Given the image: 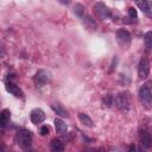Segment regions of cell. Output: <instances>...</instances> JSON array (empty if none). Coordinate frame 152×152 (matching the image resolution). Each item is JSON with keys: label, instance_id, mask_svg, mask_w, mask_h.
Listing matches in <instances>:
<instances>
[{"label": "cell", "instance_id": "obj_3", "mask_svg": "<svg viewBox=\"0 0 152 152\" xmlns=\"http://www.w3.org/2000/svg\"><path fill=\"white\" fill-rule=\"evenodd\" d=\"M18 144L23 147V148H28L31 146V141H32V138H31V132L27 131V129H20L18 133H17V137H15Z\"/></svg>", "mask_w": 152, "mask_h": 152}, {"label": "cell", "instance_id": "obj_23", "mask_svg": "<svg viewBox=\"0 0 152 152\" xmlns=\"http://www.w3.org/2000/svg\"><path fill=\"white\" fill-rule=\"evenodd\" d=\"M128 152H135V146L134 145H131L129 148H128Z\"/></svg>", "mask_w": 152, "mask_h": 152}, {"label": "cell", "instance_id": "obj_15", "mask_svg": "<svg viewBox=\"0 0 152 152\" xmlns=\"http://www.w3.org/2000/svg\"><path fill=\"white\" fill-rule=\"evenodd\" d=\"M83 24H84L86 27L89 28V30H96V23H95V20H94L90 15L83 17Z\"/></svg>", "mask_w": 152, "mask_h": 152}, {"label": "cell", "instance_id": "obj_18", "mask_svg": "<svg viewBox=\"0 0 152 152\" xmlns=\"http://www.w3.org/2000/svg\"><path fill=\"white\" fill-rule=\"evenodd\" d=\"M144 43H145V48L147 51H150L152 49V31H148L145 33L144 36Z\"/></svg>", "mask_w": 152, "mask_h": 152}, {"label": "cell", "instance_id": "obj_24", "mask_svg": "<svg viewBox=\"0 0 152 152\" xmlns=\"http://www.w3.org/2000/svg\"><path fill=\"white\" fill-rule=\"evenodd\" d=\"M97 152H106V151H104V150H103V148H100V150H99V151H97Z\"/></svg>", "mask_w": 152, "mask_h": 152}, {"label": "cell", "instance_id": "obj_5", "mask_svg": "<svg viewBox=\"0 0 152 152\" xmlns=\"http://www.w3.org/2000/svg\"><path fill=\"white\" fill-rule=\"evenodd\" d=\"M94 12L101 19H107L110 17V10L103 2H96L94 5Z\"/></svg>", "mask_w": 152, "mask_h": 152}, {"label": "cell", "instance_id": "obj_11", "mask_svg": "<svg viewBox=\"0 0 152 152\" xmlns=\"http://www.w3.org/2000/svg\"><path fill=\"white\" fill-rule=\"evenodd\" d=\"M55 128H56V132L58 134H64L66 132V129H68V126L62 119L57 118V119H55Z\"/></svg>", "mask_w": 152, "mask_h": 152}, {"label": "cell", "instance_id": "obj_17", "mask_svg": "<svg viewBox=\"0 0 152 152\" xmlns=\"http://www.w3.org/2000/svg\"><path fill=\"white\" fill-rule=\"evenodd\" d=\"M137 6L146 14H150L151 13V4L147 2V1H137Z\"/></svg>", "mask_w": 152, "mask_h": 152}, {"label": "cell", "instance_id": "obj_6", "mask_svg": "<svg viewBox=\"0 0 152 152\" xmlns=\"http://www.w3.org/2000/svg\"><path fill=\"white\" fill-rule=\"evenodd\" d=\"M116 39H118V43L121 46H127V45H129L132 37H131V34H129L128 31L121 28V30H119L116 32Z\"/></svg>", "mask_w": 152, "mask_h": 152}, {"label": "cell", "instance_id": "obj_8", "mask_svg": "<svg viewBox=\"0 0 152 152\" xmlns=\"http://www.w3.org/2000/svg\"><path fill=\"white\" fill-rule=\"evenodd\" d=\"M50 76H49V72L45 71V70H38L36 72V76H34V82L37 86H44L48 83Z\"/></svg>", "mask_w": 152, "mask_h": 152}, {"label": "cell", "instance_id": "obj_20", "mask_svg": "<svg viewBox=\"0 0 152 152\" xmlns=\"http://www.w3.org/2000/svg\"><path fill=\"white\" fill-rule=\"evenodd\" d=\"M103 103L106 104V107H110L113 104V97L112 95H106L103 99Z\"/></svg>", "mask_w": 152, "mask_h": 152}, {"label": "cell", "instance_id": "obj_12", "mask_svg": "<svg viewBox=\"0 0 152 152\" xmlns=\"http://www.w3.org/2000/svg\"><path fill=\"white\" fill-rule=\"evenodd\" d=\"M11 120V112L8 109H2L1 115H0V125L1 127H6L10 124Z\"/></svg>", "mask_w": 152, "mask_h": 152}, {"label": "cell", "instance_id": "obj_21", "mask_svg": "<svg viewBox=\"0 0 152 152\" xmlns=\"http://www.w3.org/2000/svg\"><path fill=\"white\" fill-rule=\"evenodd\" d=\"M128 15H129V18H132V19L134 18V19H135V18L138 17L137 10H135L134 7H129V8H128Z\"/></svg>", "mask_w": 152, "mask_h": 152}, {"label": "cell", "instance_id": "obj_7", "mask_svg": "<svg viewBox=\"0 0 152 152\" xmlns=\"http://www.w3.org/2000/svg\"><path fill=\"white\" fill-rule=\"evenodd\" d=\"M30 119L34 125H38L45 120V113L40 108H34L30 113Z\"/></svg>", "mask_w": 152, "mask_h": 152}, {"label": "cell", "instance_id": "obj_16", "mask_svg": "<svg viewBox=\"0 0 152 152\" xmlns=\"http://www.w3.org/2000/svg\"><path fill=\"white\" fill-rule=\"evenodd\" d=\"M78 119H80V121H81L84 126H87V127H93V120L90 119L89 115H87V114H84V113H78Z\"/></svg>", "mask_w": 152, "mask_h": 152}, {"label": "cell", "instance_id": "obj_19", "mask_svg": "<svg viewBox=\"0 0 152 152\" xmlns=\"http://www.w3.org/2000/svg\"><path fill=\"white\" fill-rule=\"evenodd\" d=\"M74 12L76 13V15H78V17H82L83 15V13H84V7H83V5L82 4H75L74 5Z\"/></svg>", "mask_w": 152, "mask_h": 152}, {"label": "cell", "instance_id": "obj_1", "mask_svg": "<svg viewBox=\"0 0 152 152\" xmlns=\"http://www.w3.org/2000/svg\"><path fill=\"white\" fill-rule=\"evenodd\" d=\"M139 99L141 104L146 109H150L152 107V81H147L140 87Z\"/></svg>", "mask_w": 152, "mask_h": 152}, {"label": "cell", "instance_id": "obj_25", "mask_svg": "<svg viewBox=\"0 0 152 152\" xmlns=\"http://www.w3.org/2000/svg\"><path fill=\"white\" fill-rule=\"evenodd\" d=\"M139 152H144V151H142V150H141V148H140V151H139Z\"/></svg>", "mask_w": 152, "mask_h": 152}, {"label": "cell", "instance_id": "obj_14", "mask_svg": "<svg viewBox=\"0 0 152 152\" xmlns=\"http://www.w3.org/2000/svg\"><path fill=\"white\" fill-rule=\"evenodd\" d=\"M51 107H52V109H53L58 115H61V116H63V118H68V116H69L68 110H66L61 103H53Z\"/></svg>", "mask_w": 152, "mask_h": 152}, {"label": "cell", "instance_id": "obj_2", "mask_svg": "<svg viewBox=\"0 0 152 152\" xmlns=\"http://www.w3.org/2000/svg\"><path fill=\"white\" fill-rule=\"evenodd\" d=\"M131 94L128 91H122V93H119L115 97V104L118 107L119 110L126 113L131 108Z\"/></svg>", "mask_w": 152, "mask_h": 152}, {"label": "cell", "instance_id": "obj_13", "mask_svg": "<svg viewBox=\"0 0 152 152\" xmlns=\"http://www.w3.org/2000/svg\"><path fill=\"white\" fill-rule=\"evenodd\" d=\"M50 148L52 152H62L64 150V146L59 139H52L50 142Z\"/></svg>", "mask_w": 152, "mask_h": 152}, {"label": "cell", "instance_id": "obj_9", "mask_svg": "<svg viewBox=\"0 0 152 152\" xmlns=\"http://www.w3.org/2000/svg\"><path fill=\"white\" fill-rule=\"evenodd\" d=\"M6 89H7V91H10V93H11L12 95H14L15 97H23V96H24L21 89H20L18 86L13 84L12 82H10V83L6 84Z\"/></svg>", "mask_w": 152, "mask_h": 152}, {"label": "cell", "instance_id": "obj_10", "mask_svg": "<svg viewBox=\"0 0 152 152\" xmlns=\"http://www.w3.org/2000/svg\"><path fill=\"white\" fill-rule=\"evenodd\" d=\"M140 142L142 144V146L145 147H151L152 146V138L150 135V133H147L146 131H140Z\"/></svg>", "mask_w": 152, "mask_h": 152}, {"label": "cell", "instance_id": "obj_22", "mask_svg": "<svg viewBox=\"0 0 152 152\" xmlns=\"http://www.w3.org/2000/svg\"><path fill=\"white\" fill-rule=\"evenodd\" d=\"M46 134H49V127L44 125L40 127V135H46Z\"/></svg>", "mask_w": 152, "mask_h": 152}, {"label": "cell", "instance_id": "obj_4", "mask_svg": "<svg viewBox=\"0 0 152 152\" xmlns=\"http://www.w3.org/2000/svg\"><path fill=\"white\" fill-rule=\"evenodd\" d=\"M150 74V63L147 61L146 57H142L140 61H139V65H138V75H139V78L140 80H145L147 78Z\"/></svg>", "mask_w": 152, "mask_h": 152}]
</instances>
